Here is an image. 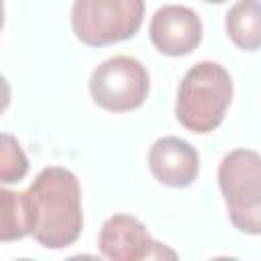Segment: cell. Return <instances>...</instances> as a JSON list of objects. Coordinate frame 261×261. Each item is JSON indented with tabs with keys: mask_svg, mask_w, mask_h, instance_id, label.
<instances>
[{
	"mask_svg": "<svg viewBox=\"0 0 261 261\" xmlns=\"http://www.w3.org/2000/svg\"><path fill=\"white\" fill-rule=\"evenodd\" d=\"M2 24H4V0H0V31H2Z\"/></svg>",
	"mask_w": 261,
	"mask_h": 261,
	"instance_id": "4fadbf2b",
	"label": "cell"
},
{
	"mask_svg": "<svg viewBox=\"0 0 261 261\" xmlns=\"http://www.w3.org/2000/svg\"><path fill=\"white\" fill-rule=\"evenodd\" d=\"M218 188L232 226L245 234L261 232V157L253 149H234L218 165Z\"/></svg>",
	"mask_w": 261,
	"mask_h": 261,
	"instance_id": "3957f363",
	"label": "cell"
},
{
	"mask_svg": "<svg viewBox=\"0 0 261 261\" xmlns=\"http://www.w3.org/2000/svg\"><path fill=\"white\" fill-rule=\"evenodd\" d=\"M98 249L110 261L175 259L177 253L155 241L147 226L133 214H112L98 234Z\"/></svg>",
	"mask_w": 261,
	"mask_h": 261,
	"instance_id": "8992f818",
	"label": "cell"
},
{
	"mask_svg": "<svg viewBox=\"0 0 261 261\" xmlns=\"http://www.w3.org/2000/svg\"><path fill=\"white\" fill-rule=\"evenodd\" d=\"M151 80L147 67L130 55L104 59L90 75V96L94 104L108 112H130L145 104Z\"/></svg>",
	"mask_w": 261,
	"mask_h": 261,
	"instance_id": "5b68a950",
	"label": "cell"
},
{
	"mask_svg": "<svg viewBox=\"0 0 261 261\" xmlns=\"http://www.w3.org/2000/svg\"><path fill=\"white\" fill-rule=\"evenodd\" d=\"M145 18V0H73L71 31L88 47H106L135 37Z\"/></svg>",
	"mask_w": 261,
	"mask_h": 261,
	"instance_id": "277c9868",
	"label": "cell"
},
{
	"mask_svg": "<svg viewBox=\"0 0 261 261\" xmlns=\"http://www.w3.org/2000/svg\"><path fill=\"white\" fill-rule=\"evenodd\" d=\"M206 2H210V4H222V2H226V0H206Z\"/></svg>",
	"mask_w": 261,
	"mask_h": 261,
	"instance_id": "5bb4252c",
	"label": "cell"
},
{
	"mask_svg": "<svg viewBox=\"0 0 261 261\" xmlns=\"http://www.w3.org/2000/svg\"><path fill=\"white\" fill-rule=\"evenodd\" d=\"M24 237H29L24 192H14L0 184V243H12Z\"/></svg>",
	"mask_w": 261,
	"mask_h": 261,
	"instance_id": "30bf717a",
	"label": "cell"
},
{
	"mask_svg": "<svg viewBox=\"0 0 261 261\" xmlns=\"http://www.w3.org/2000/svg\"><path fill=\"white\" fill-rule=\"evenodd\" d=\"M12 100V90H10V82L0 73V114L6 112V108L10 106Z\"/></svg>",
	"mask_w": 261,
	"mask_h": 261,
	"instance_id": "7c38bea8",
	"label": "cell"
},
{
	"mask_svg": "<svg viewBox=\"0 0 261 261\" xmlns=\"http://www.w3.org/2000/svg\"><path fill=\"white\" fill-rule=\"evenodd\" d=\"M230 41L243 51H257L261 45V4L259 0L234 2L224 18Z\"/></svg>",
	"mask_w": 261,
	"mask_h": 261,
	"instance_id": "9c48e42d",
	"label": "cell"
},
{
	"mask_svg": "<svg viewBox=\"0 0 261 261\" xmlns=\"http://www.w3.org/2000/svg\"><path fill=\"white\" fill-rule=\"evenodd\" d=\"M232 100V77L216 61H200L192 65L175 96L177 122L196 135H208L216 130Z\"/></svg>",
	"mask_w": 261,
	"mask_h": 261,
	"instance_id": "7a4b0ae2",
	"label": "cell"
},
{
	"mask_svg": "<svg viewBox=\"0 0 261 261\" xmlns=\"http://www.w3.org/2000/svg\"><path fill=\"white\" fill-rule=\"evenodd\" d=\"M29 173V157L18 139L0 133V184H18Z\"/></svg>",
	"mask_w": 261,
	"mask_h": 261,
	"instance_id": "8fae6325",
	"label": "cell"
},
{
	"mask_svg": "<svg viewBox=\"0 0 261 261\" xmlns=\"http://www.w3.org/2000/svg\"><path fill=\"white\" fill-rule=\"evenodd\" d=\"M153 177L167 188H188L200 175L198 149L179 137L157 139L147 155Z\"/></svg>",
	"mask_w": 261,
	"mask_h": 261,
	"instance_id": "ba28073f",
	"label": "cell"
},
{
	"mask_svg": "<svg viewBox=\"0 0 261 261\" xmlns=\"http://www.w3.org/2000/svg\"><path fill=\"white\" fill-rule=\"evenodd\" d=\"M24 200L29 234L41 247L57 251L80 239L84 228L82 188L71 169L43 167L24 192Z\"/></svg>",
	"mask_w": 261,
	"mask_h": 261,
	"instance_id": "6da1fadb",
	"label": "cell"
},
{
	"mask_svg": "<svg viewBox=\"0 0 261 261\" xmlns=\"http://www.w3.org/2000/svg\"><path fill=\"white\" fill-rule=\"evenodd\" d=\"M204 35L200 16L181 4H165L155 10L149 22V39L153 47L167 57H184L192 53Z\"/></svg>",
	"mask_w": 261,
	"mask_h": 261,
	"instance_id": "52a82bcc",
	"label": "cell"
}]
</instances>
